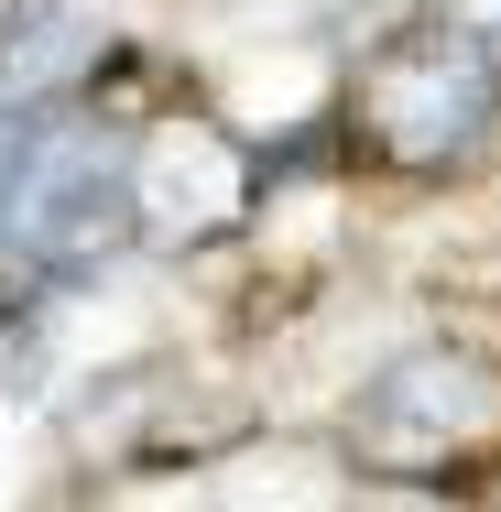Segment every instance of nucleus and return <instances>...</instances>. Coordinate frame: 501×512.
Returning <instances> with one entry per match:
<instances>
[]
</instances>
